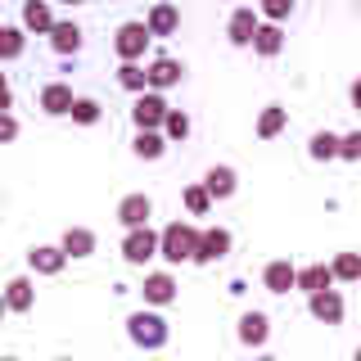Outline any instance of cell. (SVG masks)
I'll use <instances>...</instances> for the list:
<instances>
[{
    "instance_id": "6da1fadb",
    "label": "cell",
    "mask_w": 361,
    "mask_h": 361,
    "mask_svg": "<svg viewBox=\"0 0 361 361\" xmlns=\"http://www.w3.org/2000/svg\"><path fill=\"white\" fill-rule=\"evenodd\" d=\"M199 253V226L190 221H172L158 231V257H163L167 267H180V262H195Z\"/></svg>"
},
{
    "instance_id": "7a4b0ae2",
    "label": "cell",
    "mask_w": 361,
    "mask_h": 361,
    "mask_svg": "<svg viewBox=\"0 0 361 361\" xmlns=\"http://www.w3.org/2000/svg\"><path fill=\"white\" fill-rule=\"evenodd\" d=\"M127 338L135 348H145V353H158V348H167V338H172V325H167L163 312L140 307V312L127 316Z\"/></svg>"
},
{
    "instance_id": "3957f363",
    "label": "cell",
    "mask_w": 361,
    "mask_h": 361,
    "mask_svg": "<svg viewBox=\"0 0 361 361\" xmlns=\"http://www.w3.org/2000/svg\"><path fill=\"white\" fill-rule=\"evenodd\" d=\"M149 41L154 37H149V27H145V18H131L113 32V54H118L122 63H140L145 50H149Z\"/></svg>"
},
{
    "instance_id": "277c9868",
    "label": "cell",
    "mask_w": 361,
    "mask_h": 361,
    "mask_svg": "<svg viewBox=\"0 0 361 361\" xmlns=\"http://www.w3.org/2000/svg\"><path fill=\"white\" fill-rule=\"evenodd\" d=\"M167 113H172V104H167L158 90H145V95H135V104H131V122H135V131H163Z\"/></svg>"
},
{
    "instance_id": "5b68a950",
    "label": "cell",
    "mask_w": 361,
    "mask_h": 361,
    "mask_svg": "<svg viewBox=\"0 0 361 361\" xmlns=\"http://www.w3.org/2000/svg\"><path fill=\"white\" fill-rule=\"evenodd\" d=\"M257 27H262V14H257L253 5H240V9H231V18H226V41H231L235 50H253Z\"/></svg>"
},
{
    "instance_id": "8992f818",
    "label": "cell",
    "mask_w": 361,
    "mask_h": 361,
    "mask_svg": "<svg viewBox=\"0 0 361 361\" xmlns=\"http://www.w3.org/2000/svg\"><path fill=\"white\" fill-rule=\"evenodd\" d=\"M158 257V231L145 226V231H127L122 235V262L127 267H145Z\"/></svg>"
},
{
    "instance_id": "52a82bcc",
    "label": "cell",
    "mask_w": 361,
    "mask_h": 361,
    "mask_svg": "<svg viewBox=\"0 0 361 361\" xmlns=\"http://www.w3.org/2000/svg\"><path fill=\"white\" fill-rule=\"evenodd\" d=\"M231 248H235V235L226 231V226H208V231H199L195 267H212V262H221V257H231Z\"/></svg>"
},
{
    "instance_id": "ba28073f",
    "label": "cell",
    "mask_w": 361,
    "mask_h": 361,
    "mask_svg": "<svg viewBox=\"0 0 361 361\" xmlns=\"http://www.w3.org/2000/svg\"><path fill=\"white\" fill-rule=\"evenodd\" d=\"M176 293H180V289H176V276H172V271H149V276H145V285H140L145 307H154V312L172 307Z\"/></svg>"
},
{
    "instance_id": "9c48e42d",
    "label": "cell",
    "mask_w": 361,
    "mask_h": 361,
    "mask_svg": "<svg viewBox=\"0 0 361 361\" xmlns=\"http://www.w3.org/2000/svg\"><path fill=\"white\" fill-rule=\"evenodd\" d=\"M118 221L127 226V231H145V226L154 221V199L145 195V190H135V195H122V199H118Z\"/></svg>"
},
{
    "instance_id": "30bf717a",
    "label": "cell",
    "mask_w": 361,
    "mask_h": 361,
    "mask_svg": "<svg viewBox=\"0 0 361 361\" xmlns=\"http://www.w3.org/2000/svg\"><path fill=\"white\" fill-rule=\"evenodd\" d=\"M73 104H77V95H73V86H68V82H45L41 95H37V109L45 113V118H68Z\"/></svg>"
},
{
    "instance_id": "8fae6325",
    "label": "cell",
    "mask_w": 361,
    "mask_h": 361,
    "mask_svg": "<svg viewBox=\"0 0 361 361\" xmlns=\"http://www.w3.org/2000/svg\"><path fill=\"white\" fill-rule=\"evenodd\" d=\"M307 312H312V321H321V325H343L348 302H343V293H338V289H321V293H312V298H307Z\"/></svg>"
},
{
    "instance_id": "7c38bea8",
    "label": "cell",
    "mask_w": 361,
    "mask_h": 361,
    "mask_svg": "<svg viewBox=\"0 0 361 361\" xmlns=\"http://www.w3.org/2000/svg\"><path fill=\"white\" fill-rule=\"evenodd\" d=\"M145 73H149V90H158V95L185 82V63L172 59V54H158V59H149V68H145Z\"/></svg>"
},
{
    "instance_id": "4fadbf2b",
    "label": "cell",
    "mask_w": 361,
    "mask_h": 361,
    "mask_svg": "<svg viewBox=\"0 0 361 361\" xmlns=\"http://www.w3.org/2000/svg\"><path fill=\"white\" fill-rule=\"evenodd\" d=\"M82 45H86V32H82L77 18H59V23H54V32H50V50L54 54L73 59V54H82Z\"/></svg>"
},
{
    "instance_id": "5bb4252c",
    "label": "cell",
    "mask_w": 361,
    "mask_h": 361,
    "mask_svg": "<svg viewBox=\"0 0 361 361\" xmlns=\"http://www.w3.org/2000/svg\"><path fill=\"white\" fill-rule=\"evenodd\" d=\"M262 289H267V293H289V289H298V267H293L289 257H271V262L262 267Z\"/></svg>"
},
{
    "instance_id": "9a60e30c",
    "label": "cell",
    "mask_w": 361,
    "mask_h": 361,
    "mask_svg": "<svg viewBox=\"0 0 361 361\" xmlns=\"http://www.w3.org/2000/svg\"><path fill=\"white\" fill-rule=\"evenodd\" d=\"M59 248L68 253V262H86V257L99 248V235L90 231V226H68L63 240H59Z\"/></svg>"
},
{
    "instance_id": "2e32d148",
    "label": "cell",
    "mask_w": 361,
    "mask_h": 361,
    "mask_svg": "<svg viewBox=\"0 0 361 361\" xmlns=\"http://www.w3.org/2000/svg\"><path fill=\"white\" fill-rule=\"evenodd\" d=\"M27 267H32V276H59L68 267V253L59 244H32L27 248Z\"/></svg>"
},
{
    "instance_id": "e0dca14e",
    "label": "cell",
    "mask_w": 361,
    "mask_h": 361,
    "mask_svg": "<svg viewBox=\"0 0 361 361\" xmlns=\"http://www.w3.org/2000/svg\"><path fill=\"white\" fill-rule=\"evenodd\" d=\"M203 190L212 195V203L235 199V190H240V172H235L231 163H212V167H208V176H203Z\"/></svg>"
},
{
    "instance_id": "ac0fdd59",
    "label": "cell",
    "mask_w": 361,
    "mask_h": 361,
    "mask_svg": "<svg viewBox=\"0 0 361 361\" xmlns=\"http://www.w3.org/2000/svg\"><path fill=\"white\" fill-rule=\"evenodd\" d=\"M0 293H5V307L14 316H27L32 307H37V280H32V276H14Z\"/></svg>"
},
{
    "instance_id": "d6986e66",
    "label": "cell",
    "mask_w": 361,
    "mask_h": 361,
    "mask_svg": "<svg viewBox=\"0 0 361 361\" xmlns=\"http://www.w3.org/2000/svg\"><path fill=\"white\" fill-rule=\"evenodd\" d=\"M54 9L45 5V0H27V5H23V18H18V27L27 32V37H50L54 32Z\"/></svg>"
},
{
    "instance_id": "ffe728a7",
    "label": "cell",
    "mask_w": 361,
    "mask_h": 361,
    "mask_svg": "<svg viewBox=\"0 0 361 361\" xmlns=\"http://www.w3.org/2000/svg\"><path fill=\"white\" fill-rule=\"evenodd\" d=\"M235 334H240L244 348H262L267 338H271V316H267V312H244V316H240V330H235Z\"/></svg>"
},
{
    "instance_id": "44dd1931",
    "label": "cell",
    "mask_w": 361,
    "mask_h": 361,
    "mask_svg": "<svg viewBox=\"0 0 361 361\" xmlns=\"http://www.w3.org/2000/svg\"><path fill=\"white\" fill-rule=\"evenodd\" d=\"M145 27H149V37H176L180 9H176V5H149V14H145Z\"/></svg>"
},
{
    "instance_id": "7402d4cb",
    "label": "cell",
    "mask_w": 361,
    "mask_h": 361,
    "mask_svg": "<svg viewBox=\"0 0 361 361\" xmlns=\"http://www.w3.org/2000/svg\"><path fill=\"white\" fill-rule=\"evenodd\" d=\"M298 289L307 293H321V289H334V271L330 262H307V267H298Z\"/></svg>"
},
{
    "instance_id": "603a6c76",
    "label": "cell",
    "mask_w": 361,
    "mask_h": 361,
    "mask_svg": "<svg viewBox=\"0 0 361 361\" xmlns=\"http://www.w3.org/2000/svg\"><path fill=\"white\" fill-rule=\"evenodd\" d=\"M285 127H289V109L285 104H267L262 113H257V127L253 131H257V140H276Z\"/></svg>"
},
{
    "instance_id": "cb8c5ba5",
    "label": "cell",
    "mask_w": 361,
    "mask_h": 361,
    "mask_svg": "<svg viewBox=\"0 0 361 361\" xmlns=\"http://www.w3.org/2000/svg\"><path fill=\"white\" fill-rule=\"evenodd\" d=\"M27 50V32L18 23H0V63H14Z\"/></svg>"
},
{
    "instance_id": "d4e9b609",
    "label": "cell",
    "mask_w": 361,
    "mask_h": 361,
    "mask_svg": "<svg viewBox=\"0 0 361 361\" xmlns=\"http://www.w3.org/2000/svg\"><path fill=\"white\" fill-rule=\"evenodd\" d=\"M285 50V27H276V23H262L253 37V54H262V59H276V54Z\"/></svg>"
},
{
    "instance_id": "484cf974",
    "label": "cell",
    "mask_w": 361,
    "mask_h": 361,
    "mask_svg": "<svg viewBox=\"0 0 361 361\" xmlns=\"http://www.w3.org/2000/svg\"><path fill=\"white\" fill-rule=\"evenodd\" d=\"M131 154H135V158H145V163H158V158L167 154V140H163V131H135V140H131Z\"/></svg>"
},
{
    "instance_id": "4316f807",
    "label": "cell",
    "mask_w": 361,
    "mask_h": 361,
    "mask_svg": "<svg viewBox=\"0 0 361 361\" xmlns=\"http://www.w3.org/2000/svg\"><path fill=\"white\" fill-rule=\"evenodd\" d=\"M338 140H343L338 131H312L307 158H312V163H330V158H338Z\"/></svg>"
},
{
    "instance_id": "83f0119b",
    "label": "cell",
    "mask_w": 361,
    "mask_h": 361,
    "mask_svg": "<svg viewBox=\"0 0 361 361\" xmlns=\"http://www.w3.org/2000/svg\"><path fill=\"white\" fill-rule=\"evenodd\" d=\"M180 203H185L190 217H208V212H212V195L203 190V180H195V185L180 190Z\"/></svg>"
},
{
    "instance_id": "f1b7e54d",
    "label": "cell",
    "mask_w": 361,
    "mask_h": 361,
    "mask_svg": "<svg viewBox=\"0 0 361 361\" xmlns=\"http://www.w3.org/2000/svg\"><path fill=\"white\" fill-rule=\"evenodd\" d=\"M68 118L77 122V127H95L99 118H104V104H99L95 95H77V104H73V113Z\"/></svg>"
},
{
    "instance_id": "f546056e",
    "label": "cell",
    "mask_w": 361,
    "mask_h": 361,
    "mask_svg": "<svg viewBox=\"0 0 361 361\" xmlns=\"http://www.w3.org/2000/svg\"><path fill=\"white\" fill-rule=\"evenodd\" d=\"M190 127H195V122H190V113L185 109H172V113H167V122H163V140L167 145L190 140Z\"/></svg>"
},
{
    "instance_id": "4dcf8cb0",
    "label": "cell",
    "mask_w": 361,
    "mask_h": 361,
    "mask_svg": "<svg viewBox=\"0 0 361 361\" xmlns=\"http://www.w3.org/2000/svg\"><path fill=\"white\" fill-rule=\"evenodd\" d=\"M118 86L131 90V95H145V90H149V73H145L140 63H118Z\"/></svg>"
},
{
    "instance_id": "1f68e13d",
    "label": "cell",
    "mask_w": 361,
    "mask_h": 361,
    "mask_svg": "<svg viewBox=\"0 0 361 361\" xmlns=\"http://www.w3.org/2000/svg\"><path fill=\"white\" fill-rule=\"evenodd\" d=\"M330 271H334V280H343V285H361V257L357 253H338L330 262Z\"/></svg>"
},
{
    "instance_id": "d6a6232c",
    "label": "cell",
    "mask_w": 361,
    "mask_h": 361,
    "mask_svg": "<svg viewBox=\"0 0 361 361\" xmlns=\"http://www.w3.org/2000/svg\"><path fill=\"white\" fill-rule=\"evenodd\" d=\"M257 14H262V23H285V18H293V0H267V5H257Z\"/></svg>"
},
{
    "instance_id": "836d02e7",
    "label": "cell",
    "mask_w": 361,
    "mask_h": 361,
    "mask_svg": "<svg viewBox=\"0 0 361 361\" xmlns=\"http://www.w3.org/2000/svg\"><path fill=\"white\" fill-rule=\"evenodd\" d=\"M338 158H343V163H361V131H348L343 140H338Z\"/></svg>"
},
{
    "instance_id": "e575fe53",
    "label": "cell",
    "mask_w": 361,
    "mask_h": 361,
    "mask_svg": "<svg viewBox=\"0 0 361 361\" xmlns=\"http://www.w3.org/2000/svg\"><path fill=\"white\" fill-rule=\"evenodd\" d=\"M9 140H18V118L14 113H0V145H9Z\"/></svg>"
},
{
    "instance_id": "d590c367",
    "label": "cell",
    "mask_w": 361,
    "mask_h": 361,
    "mask_svg": "<svg viewBox=\"0 0 361 361\" xmlns=\"http://www.w3.org/2000/svg\"><path fill=\"white\" fill-rule=\"evenodd\" d=\"M14 109V82H9V73H0V113Z\"/></svg>"
},
{
    "instance_id": "8d00e7d4",
    "label": "cell",
    "mask_w": 361,
    "mask_h": 361,
    "mask_svg": "<svg viewBox=\"0 0 361 361\" xmlns=\"http://www.w3.org/2000/svg\"><path fill=\"white\" fill-rule=\"evenodd\" d=\"M348 99H353V109L361 113V77H357V82H353V86H348Z\"/></svg>"
},
{
    "instance_id": "74e56055",
    "label": "cell",
    "mask_w": 361,
    "mask_h": 361,
    "mask_svg": "<svg viewBox=\"0 0 361 361\" xmlns=\"http://www.w3.org/2000/svg\"><path fill=\"white\" fill-rule=\"evenodd\" d=\"M5 316H9V307H5V293H0V321H5Z\"/></svg>"
},
{
    "instance_id": "f35d334b",
    "label": "cell",
    "mask_w": 361,
    "mask_h": 361,
    "mask_svg": "<svg viewBox=\"0 0 361 361\" xmlns=\"http://www.w3.org/2000/svg\"><path fill=\"white\" fill-rule=\"evenodd\" d=\"M257 361H280V357H267V353H262V357H257Z\"/></svg>"
},
{
    "instance_id": "ab89813d",
    "label": "cell",
    "mask_w": 361,
    "mask_h": 361,
    "mask_svg": "<svg viewBox=\"0 0 361 361\" xmlns=\"http://www.w3.org/2000/svg\"><path fill=\"white\" fill-rule=\"evenodd\" d=\"M353 361H361V348H357V353H353Z\"/></svg>"
},
{
    "instance_id": "60d3db41",
    "label": "cell",
    "mask_w": 361,
    "mask_h": 361,
    "mask_svg": "<svg viewBox=\"0 0 361 361\" xmlns=\"http://www.w3.org/2000/svg\"><path fill=\"white\" fill-rule=\"evenodd\" d=\"M0 361H18V357H0Z\"/></svg>"
},
{
    "instance_id": "b9f144b4",
    "label": "cell",
    "mask_w": 361,
    "mask_h": 361,
    "mask_svg": "<svg viewBox=\"0 0 361 361\" xmlns=\"http://www.w3.org/2000/svg\"><path fill=\"white\" fill-rule=\"evenodd\" d=\"M54 361H73V357H54Z\"/></svg>"
},
{
    "instance_id": "7bdbcfd3",
    "label": "cell",
    "mask_w": 361,
    "mask_h": 361,
    "mask_svg": "<svg viewBox=\"0 0 361 361\" xmlns=\"http://www.w3.org/2000/svg\"><path fill=\"white\" fill-rule=\"evenodd\" d=\"M0 203H5V195H0Z\"/></svg>"
},
{
    "instance_id": "ee69618b",
    "label": "cell",
    "mask_w": 361,
    "mask_h": 361,
    "mask_svg": "<svg viewBox=\"0 0 361 361\" xmlns=\"http://www.w3.org/2000/svg\"><path fill=\"white\" fill-rule=\"evenodd\" d=\"M357 257H361V253H357Z\"/></svg>"
}]
</instances>
